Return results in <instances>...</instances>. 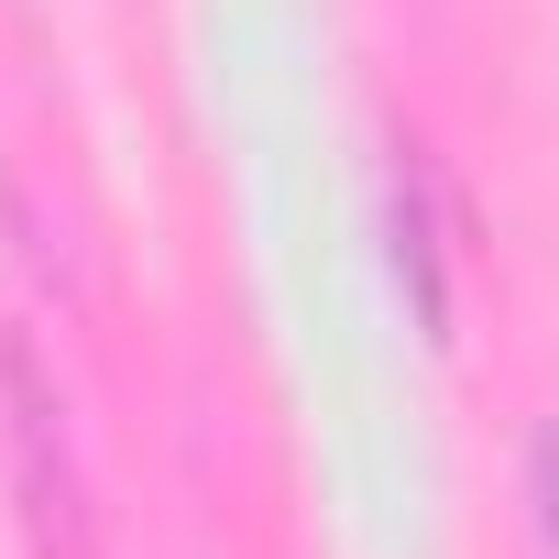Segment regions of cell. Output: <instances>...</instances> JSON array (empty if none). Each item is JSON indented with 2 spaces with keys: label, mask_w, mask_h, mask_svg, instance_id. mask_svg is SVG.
I'll return each instance as SVG.
<instances>
[{
  "label": "cell",
  "mask_w": 559,
  "mask_h": 559,
  "mask_svg": "<svg viewBox=\"0 0 559 559\" xmlns=\"http://www.w3.org/2000/svg\"><path fill=\"white\" fill-rule=\"evenodd\" d=\"M0 428H12V493H23L34 559H99V515H88V483L56 428V384H45L34 341H0Z\"/></svg>",
  "instance_id": "1"
},
{
  "label": "cell",
  "mask_w": 559,
  "mask_h": 559,
  "mask_svg": "<svg viewBox=\"0 0 559 559\" xmlns=\"http://www.w3.org/2000/svg\"><path fill=\"white\" fill-rule=\"evenodd\" d=\"M395 274H406V297H417V330L450 341V286H439V230H428V176L417 165L395 187Z\"/></svg>",
  "instance_id": "2"
}]
</instances>
